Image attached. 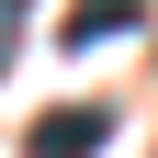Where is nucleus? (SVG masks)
I'll use <instances>...</instances> for the list:
<instances>
[{"mask_svg": "<svg viewBox=\"0 0 158 158\" xmlns=\"http://www.w3.org/2000/svg\"><path fill=\"white\" fill-rule=\"evenodd\" d=\"M102 135H113L102 102H68V113H45V124H34V158H90Z\"/></svg>", "mask_w": 158, "mask_h": 158, "instance_id": "f257e3e1", "label": "nucleus"}, {"mask_svg": "<svg viewBox=\"0 0 158 158\" xmlns=\"http://www.w3.org/2000/svg\"><path fill=\"white\" fill-rule=\"evenodd\" d=\"M113 34H135V0H79L68 45H113Z\"/></svg>", "mask_w": 158, "mask_h": 158, "instance_id": "f03ea898", "label": "nucleus"}]
</instances>
